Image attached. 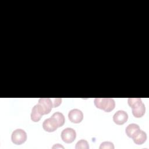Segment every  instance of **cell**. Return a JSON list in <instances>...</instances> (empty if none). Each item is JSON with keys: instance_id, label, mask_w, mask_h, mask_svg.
Instances as JSON below:
<instances>
[{"instance_id": "5b68a950", "label": "cell", "mask_w": 149, "mask_h": 149, "mask_svg": "<svg viewBox=\"0 0 149 149\" xmlns=\"http://www.w3.org/2000/svg\"><path fill=\"white\" fill-rule=\"evenodd\" d=\"M61 139L66 143H72L76 137V131L70 127L64 129L61 132Z\"/></svg>"}, {"instance_id": "8fae6325", "label": "cell", "mask_w": 149, "mask_h": 149, "mask_svg": "<svg viewBox=\"0 0 149 149\" xmlns=\"http://www.w3.org/2000/svg\"><path fill=\"white\" fill-rule=\"evenodd\" d=\"M42 115H43L40 111L37 105L36 104V105H34L32 108L31 113V120L34 122H37L41 119Z\"/></svg>"}, {"instance_id": "7c38bea8", "label": "cell", "mask_w": 149, "mask_h": 149, "mask_svg": "<svg viewBox=\"0 0 149 149\" xmlns=\"http://www.w3.org/2000/svg\"><path fill=\"white\" fill-rule=\"evenodd\" d=\"M51 116L56 120V121L58 123V127H61L64 125L65 119L62 113L60 112H56L54 113Z\"/></svg>"}, {"instance_id": "30bf717a", "label": "cell", "mask_w": 149, "mask_h": 149, "mask_svg": "<svg viewBox=\"0 0 149 149\" xmlns=\"http://www.w3.org/2000/svg\"><path fill=\"white\" fill-rule=\"evenodd\" d=\"M147 137L146 133L144 131L140 130L132 139L135 144L141 145L146 141Z\"/></svg>"}, {"instance_id": "52a82bcc", "label": "cell", "mask_w": 149, "mask_h": 149, "mask_svg": "<svg viewBox=\"0 0 149 149\" xmlns=\"http://www.w3.org/2000/svg\"><path fill=\"white\" fill-rule=\"evenodd\" d=\"M68 118L70 122L74 123H79L83 119V113L79 109H73L69 112Z\"/></svg>"}, {"instance_id": "ba28073f", "label": "cell", "mask_w": 149, "mask_h": 149, "mask_svg": "<svg viewBox=\"0 0 149 149\" xmlns=\"http://www.w3.org/2000/svg\"><path fill=\"white\" fill-rule=\"evenodd\" d=\"M128 119V114L123 110H119L113 116V122L119 125H123L127 122Z\"/></svg>"}, {"instance_id": "277c9868", "label": "cell", "mask_w": 149, "mask_h": 149, "mask_svg": "<svg viewBox=\"0 0 149 149\" xmlns=\"http://www.w3.org/2000/svg\"><path fill=\"white\" fill-rule=\"evenodd\" d=\"M37 106L42 115L49 113L52 107V101L49 98H41L39 99Z\"/></svg>"}, {"instance_id": "9c48e42d", "label": "cell", "mask_w": 149, "mask_h": 149, "mask_svg": "<svg viewBox=\"0 0 149 149\" xmlns=\"http://www.w3.org/2000/svg\"><path fill=\"white\" fill-rule=\"evenodd\" d=\"M140 130V128L137 124L130 123L126 127L125 132L129 137L133 138Z\"/></svg>"}, {"instance_id": "2e32d148", "label": "cell", "mask_w": 149, "mask_h": 149, "mask_svg": "<svg viewBox=\"0 0 149 149\" xmlns=\"http://www.w3.org/2000/svg\"><path fill=\"white\" fill-rule=\"evenodd\" d=\"M64 148L63 146H61L59 144H55V145H54L52 148Z\"/></svg>"}, {"instance_id": "5bb4252c", "label": "cell", "mask_w": 149, "mask_h": 149, "mask_svg": "<svg viewBox=\"0 0 149 149\" xmlns=\"http://www.w3.org/2000/svg\"><path fill=\"white\" fill-rule=\"evenodd\" d=\"M114 148H115V147H114L113 143L110 142V141L102 142L100 146V149H104V148L113 149Z\"/></svg>"}, {"instance_id": "8992f818", "label": "cell", "mask_w": 149, "mask_h": 149, "mask_svg": "<svg viewBox=\"0 0 149 149\" xmlns=\"http://www.w3.org/2000/svg\"><path fill=\"white\" fill-rule=\"evenodd\" d=\"M58 127V125L56 120L52 116L49 118L45 119L42 123V128L48 132H53L55 131Z\"/></svg>"}, {"instance_id": "9a60e30c", "label": "cell", "mask_w": 149, "mask_h": 149, "mask_svg": "<svg viewBox=\"0 0 149 149\" xmlns=\"http://www.w3.org/2000/svg\"><path fill=\"white\" fill-rule=\"evenodd\" d=\"M51 100L52 101V104H53V107L56 108L58 106H59L62 102V99L61 98H51Z\"/></svg>"}, {"instance_id": "6da1fadb", "label": "cell", "mask_w": 149, "mask_h": 149, "mask_svg": "<svg viewBox=\"0 0 149 149\" xmlns=\"http://www.w3.org/2000/svg\"><path fill=\"white\" fill-rule=\"evenodd\" d=\"M129 105L132 108V113L136 118L142 117L146 112L145 105L140 98H129L127 101Z\"/></svg>"}, {"instance_id": "4fadbf2b", "label": "cell", "mask_w": 149, "mask_h": 149, "mask_svg": "<svg viewBox=\"0 0 149 149\" xmlns=\"http://www.w3.org/2000/svg\"><path fill=\"white\" fill-rule=\"evenodd\" d=\"M76 149H88L89 145L88 142L84 139H81L77 141L75 146Z\"/></svg>"}, {"instance_id": "3957f363", "label": "cell", "mask_w": 149, "mask_h": 149, "mask_svg": "<svg viewBox=\"0 0 149 149\" xmlns=\"http://www.w3.org/2000/svg\"><path fill=\"white\" fill-rule=\"evenodd\" d=\"M27 138L26 132L22 129L15 130L11 135V140L13 143L16 145H20L24 143Z\"/></svg>"}, {"instance_id": "7a4b0ae2", "label": "cell", "mask_w": 149, "mask_h": 149, "mask_svg": "<svg viewBox=\"0 0 149 149\" xmlns=\"http://www.w3.org/2000/svg\"><path fill=\"white\" fill-rule=\"evenodd\" d=\"M95 106L106 112L112 111L115 107V102L111 98H95L94 101Z\"/></svg>"}]
</instances>
